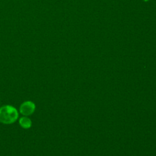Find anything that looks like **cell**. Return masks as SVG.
I'll return each mask as SVG.
<instances>
[{"mask_svg":"<svg viewBox=\"0 0 156 156\" xmlns=\"http://www.w3.org/2000/svg\"><path fill=\"white\" fill-rule=\"evenodd\" d=\"M18 118L17 110L12 105H6L0 108V122L4 124L13 123Z\"/></svg>","mask_w":156,"mask_h":156,"instance_id":"obj_1","label":"cell"},{"mask_svg":"<svg viewBox=\"0 0 156 156\" xmlns=\"http://www.w3.org/2000/svg\"><path fill=\"white\" fill-rule=\"evenodd\" d=\"M35 105L30 101H27L22 103L20 107V112L24 116L31 115L35 111Z\"/></svg>","mask_w":156,"mask_h":156,"instance_id":"obj_2","label":"cell"},{"mask_svg":"<svg viewBox=\"0 0 156 156\" xmlns=\"http://www.w3.org/2000/svg\"><path fill=\"white\" fill-rule=\"evenodd\" d=\"M19 123L20 125L24 129H29L32 126L31 120L26 116L20 118L19 120Z\"/></svg>","mask_w":156,"mask_h":156,"instance_id":"obj_3","label":"cell"},{"mask_svg":"<svg viewBox=\"0 0 156 156\" xmlns=\"http://www.w3.org/2000/svg\"><path fill=\"white\" fill-rule=\"evenodd\" d=\"M144 2H148L149 0H143Z\"/></svg>","mask_w":156,"mask_h":156,"instance_id":"obj_4","label":"cell"}]
</instances>
